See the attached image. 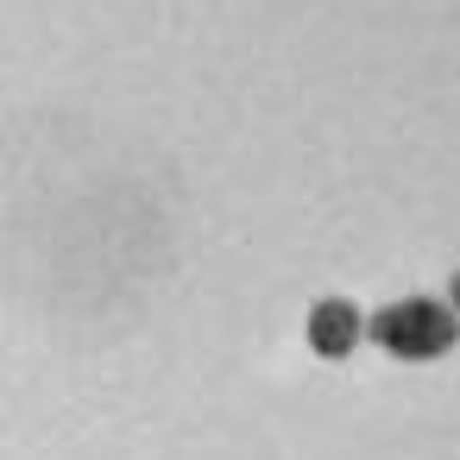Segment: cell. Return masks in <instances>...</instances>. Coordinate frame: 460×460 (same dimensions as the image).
I'll return each mask as SVG.
<instances>
[{"instance_id":"cell-1","label":"cell","mask_w":460,"mask_h":460,"mask_svg":"<svg viewBox=\"0 0 460 460\" xmlns=\"http://www.w3.org/2000/svg\"><path fill=\"white\" fill-rule=\"evenodd\" d=\"M372 334H378V347L397 353V359H435V353L454 347L460 315H454L447 303H435V296H403V303H391V309L372 315Z\"/></svg>"},{"instance_id":"cell-2","label":"cell","mask_w":460,"mask_h":460,"mask_svg":"<svg viewBox=\"0 0 460 460\" xmlns=\"http://www.w3.org/2000/svg\"><path fill=\"white\" fill-rule=\"evenodd\" d=\"M353 341H359V309H353V303H334V296L315 303V315H309V347L334 359V353H347Z\"/></svg>"},{"instance_id":"cell-3","label":"cell","mask_w":460,"mask_h":460,"mask_svg":"<svg viewBox=\"0 0 460 460\" xmlns=\"http://www.w3.org/2000/svg\"><path fill=\"white\" fill-rule=\"evenodd\" d=\"M447 309H454V315H460V278H454V284H447Z\"/></svg>"}]
</instances>
